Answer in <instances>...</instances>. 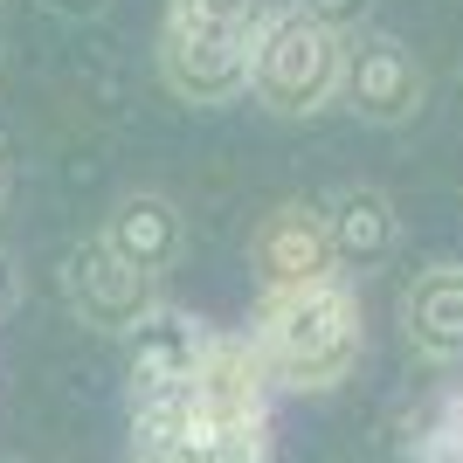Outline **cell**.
Masks as SVG:
<instances>
[{
	"mask_svg": "<svg viewBox=\"0 0 463 463\" xmlns=\"http://www.w3.org/2000/svg\"><path fill=\"white\" fill-rule=\"evenodd\" d=\"M159 77L180 104L222 111L250 90V42L242 35H187V28H159Z\"/></svg>",
	"mask_w": 463,
	"mask_h": 463,
	"instance_id": "6",
	"label": "cell"
},
{
	"mask_svg": "<svg viewBox=\"0 0 463 463\" xmlns=\"http://www.w3.org/2000/svg\"><path fill=\"white\" fill-rule=\"evenodd\" d=\"M339 49L346 35H332L305 7H270L250 35V90L270 118H311L339 97Z\"/></svg>",
	"mask_w": 463,
	"mask_h": 463,
	"instance_id": "3",
	"label": "cell"
},
{
	"mask_svg": "<svg viewBox=\"0 0 463 463\" xmlns=\"http://www.w3.org/2000/svg\"><path fill=\"white\" fill-rule=\"evenodd\" d=\"M62 298H70V311H77L90 332L125 339V332L159 305V284L138 277L132 263H118V256L90 235V242H77V250L62 256Z\"/></svg>",
	"mask_w": 463,
	"mask_h": 463,
	"instance_id": "5",
	"label": "cell"
},
{
	"mask_svg": "<svg viewBox=\"0 0 463 463\" xmlns=\"http://www.w3.org/2000/svg\"><path fill=\"white\" fill-rule=\"evenodd\" d=\"M402 339L422 360H463V263H436L408 284Z\"/></svg>",
	"mask_w": 463,
	"mask_h": 463,
	"instance_id": "11",
	"label": "cell"
},
{
	"mask_svg": "<svg viewBox=\"0 0 463 463\" xmlns=\"http://www.w3.org/2000/svg\"><path fill=\"white\" fill-rule=\"evenodd\" d=\"M0 201H7V180H0Z\"/></svg>",
	"mask_w": 463,
	"mask_h": 463,
	"instance_id": "17",
	"label": "cell"
},
{
	"mask_svg": "<svg viewBox=\"0 0 463 463\" xmlns=\"http://www.w3.org/2000/svg\"><path fill=\"white\" fill-rule=\"evenodd\" d=\"M125 457L132 463H270V422L256 415H222L194 387L159 394H125Z\"/></svg>",
	"mask_w": 463,
	"mask_h": 463,
	"instance_id": "2",
	"label": "cell"
},
{
	"mask_svg": "<svg viewBox=\"0 0 463 463\" xmlns=\"http://www.w3.org/2000/svg\"><path fill=\"white\" fill-rule=\"evenodd\" d=\"M250 263H256V277H263V290H298V284H318V277H339L311 201H284V208H270L256 222Z\"/></svg>",
	"mask_w": 463,
	"mask_h": 463,
	"instance_id": "8",
	"label": "cell"
},
{
	"mask_svg": "<svg viewBox=\"0 0 463 463\" xmlns=\"http://www.w3.org/2000/svg\"><path fill=\"white\" fill-rule=\"evenodd\" d=\"M0 49H7V28H0Z\"/></svg>",
	"mask_w": 463,
	"mask_h": 463,
	"instance_id": "16",
	"label": "cell"
},
{
	"mask_svg": "<svg viewBox=\"0 0 463 463\" xmlns=\"http://www.w3.org/2000/svg\"><path fill=\"white\" fill-rule=\"evenodd\" d=\"M201 339H208V326H201L194 311H180V305L159 298V305L125 332V381H132V394L180 387L194 373V360H201Z\"/></svg>",
	"mask_w": 463,
	"mask_h": 463,
	"instance_id": "10",
	"label": "cell"
},
{
	"mask_svg": "<svg viewBox=\"0 0 463 463\" xmlns=\"http://www.w3.org/2000/svg\"><path fill=\"white\" fill-rule=\"evenodd\" d=\"M318 229H326L332 270H381L387 256L402 250V214L381 187L353 180V187H332L318 201Z\"/></svg>",
	"mask_w": 463,
	"mask_h": 463,
	"instance_id": "7",
	"label": "cell"
},
{
	"mask_svg": "<svg viewBox=\"0 0 463 463\" xmlns=\"http://www.w3.org/2000/svg\"><path fill=\"white\" fill-rule=\"evenodd\" d=\"M270 14V0H166V28L187 35H256V21Z\"/></svg>",
	"mask_w": 463,
	"mask_h": 463,
	"instance_id": "12",
	"label": "cell"
},
{
	"mask_svg": "<svg viewBox=\"0 0 463 463\" xmlns=\"http://www.w3.org/2000/svg\"><path fill=\"white\" fill-rule=\"evenodd\" d=\"M318 28H332V35H353L360 21H367V0H298Z\"/></svg>",
	"mask_w": 463,
	"mask_h": 463,
	"instance_id": "13",
	"label": "cell"
},
{
	"mask_svg": "<svg viewBox=\"0 0 463 463\" xmlns=\"http://www.w3.org/2000/svg\"><path fill=\"white\" fill-rule=\"evenodd\" d=\"M97 242L118 256V263H132L138 277H166L187 256V214L166 201V194H125L111 214H104V229H97Z\"/></svg>",
	"mask_w": 463,
	"mask_h": 463,
	"instance_id": "9",
	"label": "cell"
},
{
	"mask_svg": "<svg viewBox=\"0 0 463 463\" xmlns=\"http://www.w3.org/2000/svg\"><path fill=\"white\" fill-rule=\"evenodd\" d=\"M284 394H332L360 367L367 326H360V290L346 277H318L298 290H263L250 332H242Z\"/></svg>",
	"mask_w": 463,
	"mask_h": 463,
	"instance_id": "1",
	"label": "cell"
},
{
	"mask_svg": "<svg viewBox=\"0 0 463 463\" xmlns=\"http://www.w3.org/2000/svg\"><path fill=\"white\" fill-rule=\"evenodd\" d=\"M14 305H21V270H14V256L0 250V318H7Z\"/></svg>",
	"mask_w": 463,
	"mask_h": 463,
	"instance_id": "15",
	"label": "cell"
},
{
	"mask_svg": "<svg viewBox=\"0 0 463 463\" xmlns=\"http://www.w3.org/2000/svg\"><path fill=\"white\" fill-rule=\"evenodd\" d=\"M332 104H346L360 125H408L429 104V77L408 42L381 35V28H353L339 49V97Z\"/></svg>",
	"mask_w": 463,
	"mask_h": 463,
	"instance_id": "4",
	"label": "cell"
},
{
	"mask_svg": "<svg viewBox=\"0 0 463 463\" xmlns=\"http://www.w3.org/2000/svg\"><path fill=\"white\" fill-rule=\"evenodd\" d=\"M42 7H49V14H62V21H97L111 0H42Z\"/></svg>",
	"mask_w": 463,
	"mask_h": 463,
	"instance_id": "14",
	"label": "cell"
}]
</instances>
